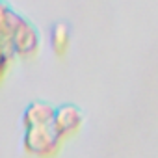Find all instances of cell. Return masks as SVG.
Wrapping results in <instances>:
<instances>
[{
  "label": "cell",
  "instance_id": "6da1fadb",
  "mask_svg": "<svg viewBox=\"0 0 158 158\" xmlns=\"http://www.w3.org/2000/svg\"><path fill=\"white\" fill-rule=\"evenodd\" d=\"M61 139L63 138L58 134L52 123H43V125L26 127L23 143H24L26 152L39 156V158H48L58 152Z\"/></svg>",
  "mask_w": 158,
  "mask_h": 158
},
{
  "label": "cell",
  "instance_id": "7a4b0ae2",
  "mask_svg": "<svg viewBox=\"0 0 158 158\" xmlns=\"http://www.w3.org/2000/svg\"><path fill=\"white\" fill-rule=\"evenodd\" d=\"M82 123H84L82 112L73 104H63V106L56 108V114L52 119V125L61 138H69V136L76 134L80 130Z\"/></svg>",
  "mask_w": 158,
  "mask_h": 158
},
{
  "label": "cell",
  "instance_id": "3957f363",
  "mask_svg": "<svg viewBox=\"0 0 158 158\" xmlns=\"http://www.w3.org/2000/svg\"><path fill=\"white\" fill-rule=\"evenodd\" d=\"M11 50L19 56H32L35 54V50L39 48V37L37 32L26 24L24 21L15 28V32L11 34Z\"/></svg>",
  "mask_w": 158,
  "mask_h": 158
},
{
  "label": "cell",
  "instance_id": "277c9868",
  "mask_svg": "<svg viewBox=\"0 0 158 158\" xmlns=\"http://www.w3.org/2000/svg\"><path fill=\"white\" fill-rule=\"evenodd\" d=\"M56 114V108L50 106L48 102H32L23 114V125L24 127H34V125H43V123H52Z\"/></svg>",
  "mask_w": 158,
  "mask_h": 158
},
{
  "label": "cell",
  "instance_id": "5b68a950",
  "mask_svg": "<svg viewBox=\"0 0 158 158\" xmlns=\"http://www.w3.org/2000/svg\"><path fill=\"white\" fill-rule=\"evenodd\" d=\"M69 30L65 24H56L52 28V34H50V43H52V48L54 52L58 54H63L69 47Z\"/></svg>",
  "mask_w": 158,
  "mask_h": 158
},
{
  "label": "cell",
  "instance_id": "8992f818",
  "mask_svg": "<svg viewBox=\"0 0 158 158\" xmlns=\"http://www.w3.org/2000/svg\"><path fill=\"white\" fill-rule=\"evenodd\" d=\"M8 61H10V52H8L6 45H0V78H2L4 73H6Z\"/></svg>",
  "mask_w": 158,
  "mask_h": 158
}]
</instances>
